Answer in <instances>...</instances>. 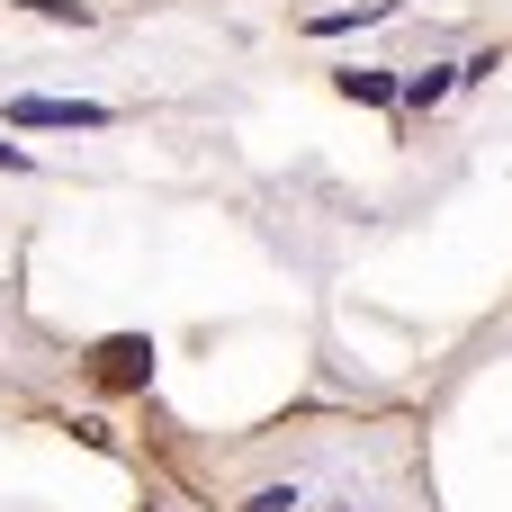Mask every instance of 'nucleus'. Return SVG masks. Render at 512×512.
Listing matches in <instances>:
<instances>
[{"mask_svg": "<svg viewBox=\"0 0 512 512\" xmlns=\"http://www.w3.org/2000/svg\"><path fill=\"white\" fill-rule=\"evenodd\" d=\"M9 126H54V135H99V126H117V108H99V99H9Z\"/></svg>", "mask_w": 512, "mask_h": 512, "instance_id": "nucleus-1", "label": "nucleus"}, {"mask_svg": "<svg viewBox=\"0 0 512 512\" xmlns=\"http://www.w3.org/2000/svg\"><path fill=\"white\" fill-rule=\"evenodd\" d=\"M144 378H153V342H135V333L99 342V387H144Z\"/></svg>", "mask_w": 512, "mask_h": 512, "instance_id": "nucleus-2", "label": "nucleus"}, {"mask_svg": "<svg viewBox=\"0 0 512 512\" xmlns=\"http://www.w3.org/2000/svg\"><path fill=\"white\" fill-rule=\"evenodd\" d=\"M333 81H342V99H360V108H396V72L351 63V72H333Z\"/></svg>", "mask_w": 512, "mask_h": 512, "instance_id": "nucleus-3", "label": "nucleus"}, {"mask_svg": "<svg viewBox=\"0 0 512 512\" xmlns=\"http://www.w3.org/2000/svg\"><path fill=\"white\" fill-rule=\"evenodd\" d=\"M450 90H459V72H450V63H432V72H414V81H396V99H405V108H441Z\"/></svg>", "mask_w": 512, "mask_h": 512, "instance_id": "nucleus-4", "label": "nucleus"}, {"mask_svg": "<svg viewBox=\"0 0 512 512\" xmlns=\"http://www.w3.org/2000/svg\"><path fill=\"white\" fill-rule=\"evenodd\" d=\"M369 18H387V0H360V9H324V18H306V36H351V27H369Z\"/></svg>", "mask_w": 512, "mask_h": 512, "instance_id": "nucleus-5", "label": "nucleus"}, {"mask_svg": "<svg viewBox=\"0 0 512 512\" xmlns=\"http://www.w3.org/2000/svg\"><path fill=\"white\" fill-rule=\"evenodd\" d=\"M18 9H27V18H54V27H90V18H99L90 0H18Z\"/></svg>", "mask_w": 512, "mask_h": 512, "instance_id": "nucleus-6", "label": "nucleus"}, {"mask_svg": "<svg viewBox=\"0 0 512 512\" xmlns=\"http://www.w3.org/2000/svg\"><path fill=\"white\" fill-rule=\"evenodd\" d=\"M0 171H36V153L27 144H0Z\"/></svg>", "mask_w": 512, "mask_h": 512, "instance_id": "nucleus-7", "label": "nucleus"}]
</instances>
